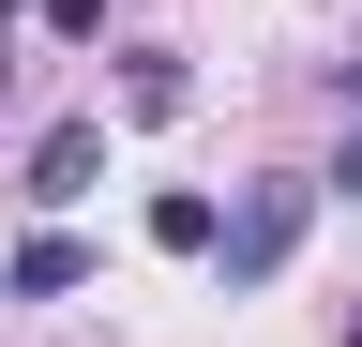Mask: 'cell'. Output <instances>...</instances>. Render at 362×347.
<instances>
[{
  "label": "cell",
  "mask_w": 362,
  "mask_h": 347,
  "mask_svg": "<svg viewBox=\"0 0 362 347\" xmlns=\"http://www.w3.org/2000/svg\"><path fill=\"white\" fill-rule=\"evenodd\" d=\"M317 196H332L317 166H257L242 196H211V272H226V287H272V272L302 257V227H317Z\"/></svg>",
  "instance_id": "cell-1"
},
{
  "label": "cell",
  "mask_w": 362,
  "mask_h": 347,
  "mask_svg": "<svg viewBox=\"0 0 362 347\" xmlns=\"http://www.w3.org/2000/svg\"><path fill=\"white\" fill-rule=\"evenodd\" d=\"M90 182H106V121H45L30 136V211H76Z\"/></svg>",
  "instance_id": "cell-2"
},
{
  "label": "cell",
  "mask_w": 362,
  "mask_h": 347,
  "mask_svg": "<svg viewBox=\"0 0 362 347\" xmlns=\"http://www.w3.org/2000/svg\"><path fill=\"white\" fill-rule=\"evenodd\" d=\"M0 272H16L30 302H76V287H90V242H76V227H30V242H0Z\"/></svg>",
  "instance_id": "cell-3"
},
{
  "label": "cell",
  "mask_w": 362,
  "mask_h": 347,
  "mask_svg": "<svg viewBox=\"0 0 362 347\" xmlns=\"http://www.w3.org/2000/svg\"><path fill=\"white\" fill-rule=\"evenodd\" d=\"M181 106H197L181 46H121V121H181Z\"/></svg>",
  "instance_id": "cell-4"
},
{
  "label": "cell",
  "mask_w": 362,
  "mask_h": 347,
  "mask_svg": "<svg viewBox=\"0 0 362 347\" xmlns=\"http://www.w3.org/2000/svg\"><path fill=\"white\" fill-rule=\"evenodd\" d=\"M151 242H166V257H211V196L166 182V196H151Z\"/></svg>",
  "instance_id": "cell-5"
},
{
  "label": "cell",
  "mask_w": 362,
  "mask_h": 347,
  "mask_svg": "<svg viewBox=\"0 0 362 347\" xmlns=\"http://www.w3.org/2000/svg\"><path fill=\"white\" fill-rule=\"evenodd\" d=\"M45 30H61V46H90V30H106V0H45Z\"/></svg>",
  "instance_id": "cell-6"
},
{
  "label": "cell",
  "mask_w": 362,
  "mask_h": 347,
  "mask_svg": "<svg viewBox=\"0 0 362 347\" xmlns=\"http://www.w3.org/2000/svg\"><path fill=\"white\" fill-rule=\"evenodd\" d=\"M332 182H347V196H362V106H347V151H332Z\"/></svg>",
  "instance_id": "cell-7"
},
{
  "label": "cell",
  "mask_w": 362,
  "mask_h": 347,
  "mask_svg": "<svg viewBox=\"0 0 362 347\" xmlns=\"http://www.w3.org/2000/svg\"><path fill=\"white\" fill-rule=\"evenodd\" d=\"M332 347H362V287H347V317H332Z\"/></svg>",
  "instance_id": "cell-8"
},
{
  "label": "cell",
  "mask_w": 362,
  "mask_h": 347,
  "mask_svg": "<svg viewBox=\"0 0 362 347\" xmlns=\"http://www.w3.org/2000/svg\"><path fill=\"white\" fill-rule=\"evenodd\" d=\"M332 76H347V106H362V46H347V61H332Z\"/></svg>",
  "instance_id": "cell-9"
},
{
  "label": "cell",
  "mask_w": 362,
  "mask_h": 347,
  "mask_svg": "<svg viewBox=\"0 0 362 347\" xmlns=\"http://www.w3.org/2000/svg\"><path fill=\"white\" fill-rule=\"evenodd\" d=\"M0 106H16V61H0Z\"/></svg>",
  "instance_id": "cell-10"
},
{
  "label": "cell",
  "mask_w": 362,
  "mask_h": 347,
  "mask_svg": "<svg viewBox=\"0 0 362 347\" xmlns=\"http://www.w3.org/2000/svg\"><path fill=\"white\" fill-rule=\"evenodd\" d=\"M0 302H16V272H0Z\"/></svg>",
  "instance_id": "cell-11"
},
{
  "label": "cell",
  "mask_w": 362,
  "mask_h": 347,
  "mask_svg": "<svg viewBox=\"0 0 362 347\" xmlns=\"http://www.w3.org/2000/svg\"><path fill=\"white\" fill-rule=\"evenodd\" d=\"M0 16H16V0H0Z\"/></svg>",
  "instance_id": "cell-12"
}]
</instances>
